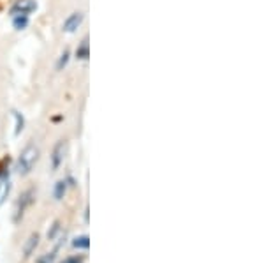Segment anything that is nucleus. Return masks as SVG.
I'll use <instances>...</instances> for the list:
<instances>
[{"mask_svg":"<svg viewBox=\"0 0 264 263\" xmlns=\"http://www.w3.org/2000/svg\"><path fill=\"white\" fill-rule=\"evenodd\" d=\"M37 9L35 0H16L11 7V16H28L30 13Z\"/></svg>","mask_w":264,"mask_h":263,"instance_id":"f03ea898","label":"nucleus"},{"mask_svg":"<svg viewBox=\"0 0 264 263\" xmlns=\"http://www.w3.org/2000/svg\"><path fill=\"white\" fill-rule=\"evenodd\" d=\"M83 20H85V14L80 13V11H76V13L69 14V16L65 18L64 25H62V30L67 32V34H72V32H76L78 28L81 27Z\"/></svg>","mask_w":264,"mask_h":263,"instance_id":"7ed1b4c3","label":"nucleus"},{"mask_svg":"<svg viewBox=\"0 0 264 263\" xmlns=\"http://www.w3.org/2000/svg\"><path fill=\"white\" fill-rule=\"evenodd\" d=\"M39 161V149H37L33 143L27 145L23 150H21L20 157H18V162H16V170L20 175H28V173L33 170V166L37 165Z\"/></svg>","mask_w":264,"mask_h":263,"instance_id":"f257e3e1","label":"nucleus"},{"mask_svg":"<svg viewBox=\"0 0 264 263\" xmlns=\"http://www.w3.org/2000/svg\"><path fill=\"white\" fill-rule=\"evenodd\" d=\"M76 57L80 58V60H87V58L90 57V44H88V38H85L83 41H81L80 46H78Z\"/></svg>","mask_w":264,"mask_h":263,"instance_id":"423d86ee","label":"nucleus"},{"mask_svg":"<svg viewBox=\"0 0 264 263\" xmlns=\"http://www.w3.org/2000/svg\"><path fill=\"white\" fill-rule=\"evenodd\" d=\"M28 25V16H13V27L16 30H23Z\"/></svg>","mask_w":264,"mask_h":263,"instance_id":"6e6552de","label":"nucleus"},{"mask_svg":"<svg viewBox=\"0 0 264 263\" xmlns=\"http://www.w3.org/2000/svg\"><path fill=\"white\" fill-rule=\"evenodd\" d=\"M67 62H69V51H64V53L60 55V60H58V64H57V68L58 69H62V68H65L67 65Z\"/></svg>","mask_w":264,"mask_h":263,"instance_id":"f8f14e48","label":"nucleus"},{"mask_svg":"<svg viewBox=\"0 0 264 263\" xmlns=\"http://www.w3.org/2000/svg\"><path fill=\"white\" fill-rule=\"evenodd\" d=\"M65 191H67V180H60V182H57V186H55V198L57 200L64 198Z\"/></svg>","mask_w":264,"mask_h":263,"instance_id":"1a4fd4ad","label":"nucleus"},{"mask_svg":"<svg viewBox=\"0 0 264 263\" xmlns=\"http://www.w3.org/2000/svg\"><path fill=\"white\" fill-rule=\"evenodd\" d=\"M9 191H11V180L6 177V179L0 180V203H2L4 200L7 198V194H9Z\"/></svg>","mask_w":264,"mask_h":263,"instance_id":"0eeeda50","label":"nucleus"},{"mask_svg":"<svg viewBox=\"0 0 264 263\" xmlns=\"http://www.w3.org/2000/svg\"><path fill=\"white\" fill-rule=\"evenodd\" d=\"M62 263H85V258L83 256H70V258H67V260H64Z\"/></svg>","mask_w":264,"mask_h":263,"instance_id":"ddd939ff","label":"nucleus"},{"mask_svg":"<svg viewBox=\"0 0 264 263\" xmlns=\"http://www.w3.org/2000/svg\"><path fill=\"white\" fill-rule=\"evenodd\" d=\"M88 246H90V242H88V237L87 235L80 237V239L74 240V247H85V249H87Z\"/></svg>","mask_w":264,"mask_h":263,"instance_id":"9b49d317","label":"nucleus"},{"mask_svg":"<svg viewBox=\"0 0 264 263\" xmlns=\"http://www.w3.org/2000/svg\"><path fill=\"white\" fill-rule=\"evenodd\" d=\"M13 115H14V118H16V129H14V135H20V133L23 131V124H25V120H23V117H21V113L13 112Z\"/></svg>","mask_w":264,"mask_h":263,"instance_id":"9d476101","label":"nucleus"},{"mask_svg":"<svg viewBox=\"0 0 264 263\" xmlns=\"http://www.w3.org/2000/svg\"><path fill=\"white\" fill-rule=\"evenodd\" d=\"M32 196H33V191L30 189V191H27L23 196H21V200L18 202V209H16V221L20 219L21 216L25 214V209H27L28 205L32 203Z\"/></svg>","mask_w":264,"mask_h":263,"instance_id":"39448f33","label":"nucleus"},{"mask_svg":"<svg viewBox=\"0 0 264 263\" xmlns=\"http://www.w3.org/2000/svg\"><path fill=\"white\" fill-rule=\"evenodd\" d=\"M65 149H67V143L64 142V140H62V142H58L57 145H55L53 155H51V168H53V172H57V170L60 168L62 162H64Z\"/></svg>","mask_w":264,"mask_h":263,"instance_id":"20e7f679","label":"nucleus"}]
</instances>
